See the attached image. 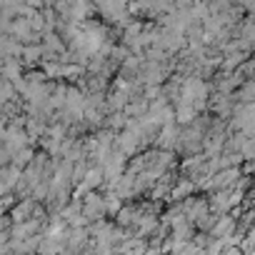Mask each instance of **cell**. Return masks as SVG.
Listing matches in <instances>:
<instances>
[{
    "label": "cell",
    "instance_id": "cell-14",
    "mask_svg": "<svg viewBox=\"0 0 255 255\" xmlns=\"http://www.w3.org/2000/svg\"><path fill=\"white\" fill-rule=\"evenodd\" d=\"M5 193H8V190H5V185H3V183H0V198H3Z\"/></svg>",
    "mask_w": 255,
    "mask_h": 255
},
{
    "label": "cell",
    "instance_id": "cell-10",
    "mask_svg": "<svg viewBox=\"0 0 255 255\" xmlns=\"http://www.w3.org/2000/svg\"><path fill=\"white\" fill-rule=\"evenodd\" d=\"M73 75H80V65H63L60 70H58V78H73Z\"/></svg>",
    "mask_w": 255,
    "mask_h": 255
},
{
    "label": "cell",
    "instance_id": "cell-2",
    "mask_svg": "<svg viewBox=\"0 0 255 255\" xmlns=\"http://www.w3.org/2000/svg\"><path fill=\"white\" fill-rule=\"evenodd\" d=\"M103 183H105V178H103V168H100V165L88 168L85 175H83V180H80V185H83L85 190H90V193H93V188H98V185H103Z\"/></svg>",
    "mask_w": 255,
    "mask_h": 255
},
{
    "label": "cell",
    "instance_id": "cell-11",
    "mask_svg": "<svg viewBox=\"0 0 255 255\" xmlns=\"http://www.w3.org/2000/svg\"><path fill=\"white\" fill-rule=\"evenodd\" d=\"M250 98H253V80H245V85L240 90V100L243 103H250Z\"/></svg>",
    "mask_w": 255,
    "mask_h": 255
},
{
    "label": "cell",
    "instance_id": "cell-5",
    "mask_svg": "<svg viewBox=\"0 0 255 255\" xmlns=\"http://www.w3.org/2000/svg\"><path fill=\"white\" fill-rule=\"evenodd\" d=\"M195 190V185H193V180H188V178H183L173 190H168V195H170V200H185V198H190V193Z\"/></svg>",
    "mask_w": 255,
    "mask_h": 255
},
{
    "label": "cell",
    "instance_id": "cell-13",
    "mask_svg": "<svg viewBox=\"0 0 255 255\" xmlns=\"http://www.w3.org/2000/svg\"><path fill=\"white\" fill-rule=\"evenodd\" d=\"M13 203H15V200H13V195H10V193H5L3 198H0V210H5V208H10Z\"/></svg>",
    "mask_w": 255,
    "mask_h": 255
},
{
    "label": "cell",
    "instance_id": "cell-15",
    "mask_svg": "<svg viewBox=\"0 0 255 255\" xmlns=\"http://www.w3.org/2000/svg\"><path fill=\"white\" fill-rule=\"evenodd\" d=\"M93 255H95V253H93Z\"/></svg>",
    "mask_w": 255,
    "mask_h": 255
},
{
    "label": "cell",
    "instance_id": "cell-4",
    "mask_svg": "<svg viewBox=\"0 0 255 255\" xmlns=\"http://www.w3.org/2000/svg\"><path fill=\"white\" fill-rule=\"evenodd\" d=\"M195 108L193 105H188V103H178V108L173 110V120H178L180 125H190L193 120H195Z\"/></svg>",
    "mask_w": 255,
    "mask_h": 255
},
{
    "label": "cell",
    "instance_id": "cell-12",
    "mask_svg": "<svg viewBox=\"0 0 255 255\" xmlns=\"http://www.w3.org/2000/svg\"><path fill=\"white\" fill-rule=\"evenodd\" d=\"M10 165V153L5 148H0V168H8Z\"/></svg>",
    "mask_w": 255,
    "mask_h": 255
},
{
    "label": "cell",
    "instance_id": "cell-7",
    "mask_svg": "<svg viewBox=\"0 0 255 255\" xmlns=\"http://www.w3.org/2000/svg\"><path fill=\"white\" fill-rule=\"evenodd\" d=\"M10 158H13V163H10V165L20 170V168H28V165L33 163L35 153H33L30 148H23V150H18V153H15V155H10Z\"/></svg>",
    "mask_w": 255,
    "mask_h": 255
},
{
    "label": "cell",
    "instance_id": "cell-8",
    "mask_svg": "<svg viewBox=\"0 0 255 255\" xmlns=\"http://www.w3.org/2000/svg\"><path fill=\"white\" fill-rule=\"evenodd\" d=\"M20 58H23V63L33 65L43 58V48L40 45H25V48H20Z\"/></svg>",
    "mask_w": 255,
    "mask_h": 255
},
{
    "label": "cell",
    "instance_id": "cell-9",
    "mask_svg": "<svg viewBox=\"0 0 255 255\" xmlns=\"http://www.w3.org/2000/svg\"><path fill=\"white\" fill-rule=\"evenodd\" d=\"M103 208H105V215H118V210L123 208V203H120V198L115 193H108L103 198Z\"/></svg>",
    "mask_w": 255,
    "mask_h": 255
},
{
    "label": "cell",
    "instance_id": "cell-1",
    "mask_svg": "<svg viewBox=\"0 0 255 255\" xmlns=\"http://www.w3.org/2000/svg\"><path fill=\"white\" fill-rule=\"evenodd\" d=\"M233 233H235V220H233L230 215H223V218H220V220H215V223H213V228H210V235H213V238H218V240H220V238H225V235H233Z\"/></svg>",
    "mask_w": 255,
    "mask_h": 255
},
{
    "label": "cell",
    "instance_id": "cell-3",
    "mask_svg": "<svg viewBox=\"0 0 255 255\" xmlns=\"http://www.w3.org/2000/svg\"><path fill=\"white\" fill-rule=\"evenodd\" d=\"M20 175H23V170H18V168H13V165L0 168V183L5 185V190H13V188L20 183Z\"/></svg>",
    "mask_w": 255,
    "mask_h": 255
},
{
    "label": "cell",
    "instance_id": "cell-6",
    "mask_svg": "<svg viewBox=\"0 0 255 255\" xmlns=\"http://www.w3.org/2000/svg\"><path fill=\"white\" fill-rule=\"evenodd\" d=\"M0 73L8 78V83H15V80L23 78V75H20V63H15V58L3 60V65H0Z\"/></svg>",
    "mask_w": 255,
    "mask_h": 255
}]
</instances>
